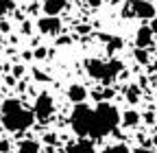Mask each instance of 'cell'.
Masks as SVG:
<instances>
[{"label": "cell", "mask_w": 157, "mask_h": 153, "mask_svg": "<svg viewBox=\"0 0 157 153\" xmlns=\"http://www.w3.org/2000/svg\"><path fill=\"white\" fill-rule=\"evenodd\" d=\"M122 114L118 112V107L109 103H98L96 107H87L85 103L74 105L70 114V127L78 138H105L107 133L116 131V127L120 125Z\"/></svg>", "instance_id": "6da1fadb"}, {"label": "cell", "mask_w": 157, "mask_h": 153, "mask_svg": "<svg viewBox=\"0 0 157 153\" xmlns=\"http://www.w3.org/2000/svg\"><path fill=\"white\" fill-rule=\"evenodd\" d=\"M0 120L9 131H24L35 123V114L26 109L17 99H7L0 107Z\"/></svg>", "instance_id": "7a4b0ae2"}, {"label": "cell", "mask_w": 157, "mask_h": 153, "mask_svg": "<svg viewBox=\"0 0 157 153\" xmlns=\"http://www.w3.org/2000/svg\"><path fill=\"white\" fill-rule=\"evenodd\" d=\"M85 70L87 74L92 76V79H98V81H103V83H111L118 74H120L124 70L122 61H118V59H87L85 61Z\"/></svg>", "instance_id": "3957f363"}, {"label": "cell", "mask_w": 157, "mask_h": 153, "mask_svg": "<svg viewBox=\"0 0 157 153\" xmlns=\"http://www.w3.org/2000/svg\"><path fill=\"white\" fill-rule=\"evenodd\" d=\"M124 18H140V20H153L157 15L151 0H127L122 7Z\"/></svg>", "instance_id": "277c9868"}, {"label": "cell", "mask_w": 157, "mask_h": 153, "mask_svg": "<svg viewBox=\"0 0 157 153\" xmlns=\"http://www.w3.org/2000/svg\"><path fill=\"white\" fill-rule=\"evenodd\" d=\"M33 114H35V120L39 123H48L55 114V101L48 92H42L35 101V107H33Z\"/></svg>", "instance_id": "5b68a950"}, {"label": "cell", "mask_w": 157, "mask_h": 153, "mask_svg": "<svg viewBox=\"0 0 157 153\" xmlns=\"http://www.w3.org/2000/svg\"><path fill=\"white\" fill-rule=\"evenodd\" d=\"M37 29L44 35H57L59 31H61V20H59L57 15H44L42 20L37 22Z\"/></svg>", "instance_id": "8992f818"}, {"label": "cell", "mask_w": 157, "mask_h": 153, "mask_svg": "<svg viewBox=\"0 0 157 153\" xmlns=\"http://www.w3.org/2000/svg\"><path fill=\"white\" fill-rule=\"evenodd\" d=\"M68 99H70L74 105H81V103H85V99H87V90H85L81 83H72V85L68 88Z\"/></svg>", "instance_id": "52a82bcc"}, {"label": "cell", "mask_w": 157, "mask_h": 153, "mask_svg": "<svg viewBox=\"0 0 157 153\" xmlns=\"http://www.w3.org/2000/svg\"><path fill=\"white\" fill-rule=\"evenodd\" d=\"M66 151H68V153H96V149H94L92 140H87V138H78V142L68 144V149H66Z\"/></svg>", "instance_id": "ba28073f"}, {"label": "cell", "mask_w": 157, "mask_h": 153, "mask_svg": "<svg viewBox=\"0 0 157 153\" xmlns=\"http://www.w3.org/2000/svg\"><path fill=\"white\" fill-rule=\"evenodd\" d=\"M153 31H151V26H140L137 29V35H135V44H137V48H148L151 46V42H153Z\"/></svg>", "instance_id": "9c48e42d"}, {"label": "cell", "mask_w": 157, "mask_h": 153, "mask_svg": "<svg viewBox=\"0 0 157 153\" xmlns=\"http://www.w3.org/2000/svg\"><path fill=\"white\" fill-rule=\"evenodd\" d=\"M68 7V0H46L44 2V13L46 15H59Z\"/></svg>", "instance_id": "30bf717a"}, {"label": "cell", "mask_w": 157, "mask_h": 153, "mask_svg": "<svg viewBox=\"0 0 157 153\" xmlns=\"http://www.w3.org/2000/svg\"><path fill=\"white\" fill-rule=\"evenodd\" d=\"M120 123H122L124 127H135L137 123H140V114H137L135 109H129V112H124V114H122Z\"/></svg>", "instance_id": "8fae6325"}, {"label": "cell", "mask_w": 157, "mask_h": 153, "mask_svg": "<svg viewBox=\"0 0 157 153\" xmlns=\"http://www.w3.org/2000/svg\"><path fill=\"white\" fill-rule=\"evenodd\" d=\"M17 153H39V142H35V140H24V142H20Z\"/></svg>", "instance_id": "7c38bea8"}, {"label": "cell", "mask_w": 157, "mask_h": 153, "mask_svg": "<svg viewBox=\"0 0 157 153\" xmlns=\"http://www.w3.org/2000/svg\"><path fill=\"white\" fill-rule=\"evenodd\" d=\"M127 101L129 103H137V101H140V85H129L127 88Z\"/></svg>", "instance_id": "4fadbf2b"}, {"label": "cell", "mask_w": 157, "mask_h": 153, "mask_svg": "<svg viewBox=\"0 0 157 153\" xmlns=\"http://www.w3.org/2000/svg\"><path fill=\"white\" fill-rule=\"evenodd\" d=\"M103 153H131V151H129V147H127L124 142H118V144H109V147H105Z\"/></svg>", "instance_id": "5bb4252c"}, {"label": "cell", "mask_w": 157, "mask_h": 153, "mask_svg": "<svg viewBox=\"0 0 157 153\" xmlns=\"http://www.w3.org/2000/svg\"><path fill=\"white\" fill-rule=\"evenodd\" d=\"M103 40H107V46H109L111 53L118 50V48H122V40H120V37H107V35H103Z\"/></svg>", "instance_id": "9a60e30c"}, {"label": "cell", "mask_w": 157, "mask_h": 153, "mask_svg": "<svg viewBox=\"0 0 157 153\" xmlns=\"http://www.w3.org/2000/svg\"><path fill=\"white\" fill-rule=\"evenodd\" d=\"M133 55H135V59L140 61L142 66H148V50H146V48H135Z\"/></svg>", "instance_id": "2e32d148"}, {"label": "cell", "mask_w": 157, "mask_h": 153, "mask_svg": "<svg viewBox=\"0 0 157 153\" xmlns=\"http://www.w3.org/2000/svg\"><path fill=\"white\" fill-rule=\"evenodd\" d=\"M13 9H15V5L11 2V0H0V15H5V13L13 11Z\"/></svg>", "instance_id": "e0dca14e"}, {"label": "cell", "mask_w": 157, "mask_h": 153, "mask_svg": "<svg viewBox=\"0 0 157 153\" xmlns=\"http://www.w3.org/2000/svg\"><path fill=\"white\" fill-rule=\"evenodd\" d=\"M46 55H48V53H46V48H37V50H35V59H44Z\"/></svg>", "instance_id": "ac0fdd59"}, {"label": "cell", "mask_w": 157, "mask_h": 153, "mask_svg": "<svg viewBox=\"0 0 157 153\" xmlns=\"http://www.w3.org/2000/svg\"><path fill=\"white\" fill-rule=\"evenodd\" d=\"M48 144H57V138H55V133H46V138H44Z\"/></svg>", "instance_id": "d6986e66"}, {"label": "cell", "mask_w": 157, "mask_h": 153, "mask_svg": "<svg viewBox=\"0 0 157 153\" xmlns=\"http://www.w3.org/2000/svg\"><path fill=\"white\" fill-rule=\"evenodd\" d=\"M133 153H157V151H153V149H146V147H137Z\"/></svg>", "instance_id": "ffe728a7"}, {"label": "cell", "mask_w": 157, "mask_h": 153, "mask_svg": "<svg viewBox=\"0 0 157 153\" xmlns=\"http://www.w3.org/2000/svg\"><path fill=\"white\" fill-rule=\"evenodd\" d=\"M22 72H24L22 66H13V76H22Z\"/></svg>", "instance_id": "44dd1931"}, {"label": "cell", "mask_w": 157, "mask_h": 153, "mask_svg": "<svg viewBox=\"0 0 157 153\" xmlns=\"http://www.w3.org/2000/svg\"><path fill=\"white\" fill-rule=\"evenodd\" d=\"M9 151V140H2L0 142V153H7Z\"/></svg>", "instance_id": "7402d4cb"}, {"label": "cell", "mask_w": 157, "mask_h": 153, "mask_svg": "<svg viewBox=\"0 0 157 153\" xmlns=\"http://www.w3.org/2000/svg\"><path fill=\"white\" fill-rule=\"evenodd\" d=\"M35 79H39V81H48V76H46V74H42L39 70H35Z\"/></svg>", "instance_id": "603a6c76"}, {"label": "cell", "mask_w": 157, "mask_h": 153, "mask_svg": "<svg viewBox=\"0 0 157 153\" xmlns=\"http://www.w3.org/2000/svg\"><path fill=\"white\" fill-rule=\"evenodd\" d=\"M87 5L96 9V7H101V5H103V0H87Z\"/></svg>", "instance_id": "cb8c5ba5"}, {"label": "cell", "mask_w": 157, "mask_h": 153, "mask_svg": "<svg viewBox=\"0 0 157 153\" xmlns=\"http://www.w3.org/2000/svg\"><path fill=\"white\" fill-rule=\"evenodd\" d=\"M151 31H153V33H157V15L151 20Z\"/></svg>", "instance_id": "d4e9b609"}, {"label": "cell", "mask_w": 157, "mask_h": 153, "mask_svg": "<svg viewBox=\"0 0 157 153\" xmlns=\"http://www.w3.org/2000/svg\"><path fill=\"white\" fill-rule=\"evenodd\" d=\"M22 31H24V33H31V24H29V22H24V26H22Z\"/></svg>", "instance_id": "484cf974"}, {"label": "cell", "mask_w": 157, "mask_h": 153, "mask_svg": "<svg viewBox=\"0 0 157 153\" xmlns=\"http://www.w3.org/2000/svg\"><path fill=\"white\" fill-rule=\"evenodd\" d=\"M153 140H155V142H157V136H155V138H153Z\"/></svg>", "instance_id": "4316f807"}]
</instances>
